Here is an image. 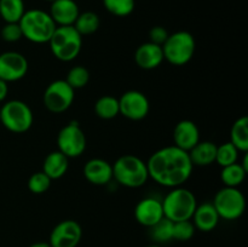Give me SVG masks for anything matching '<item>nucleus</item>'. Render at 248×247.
<instances>
[{"mask_svg":"<svg viewBox=\"0 0 248 247\" xmlns=\"http://www.w3.org/2000/svg\"><path fill=\"white\" fill-rule=\"evenodd\" d=\"M149 178L166 188L182 186L193 173L189 154L176 145H169L153 153L148 159Z\"/></svg>","mask_w":248,"mask_h":247,"instance_id":"obj_1","label":"nucleus"},{"mask_svg":"<svg viewBox=\"0 0 248 247\" xmlns=\"http://www.w3.org/2000/svg\"><path fill=\"white\" fill-rule=\"evenodd\" d=\"M84 177L93 185H107L113 181V166L104 159L94 157L85 164Z\"/></svg>","mask_w":248,"mask_h":247,"instance_id":"obj_16","label":"nucleus"},{"mask_svg":"<svg viewBox=\"0 0 248 247\" xmlns=\"http://www.w3.org/2000/svg\"><path fill=\"white\" fill-rule=\"evenodd\" d=\"M75 98V90L65 80H55L47 85L44 92V104L51 113L60 114L72 107Z\"/></svg>","mask_w":248,"mask_h":247,"instance_id":"obj_9","label":"nucleus"},{"mask_svg":"<svg viewBox=\"0 0 248 247\" xmlns=\"http://www.w3.org/2000/svg\"><path fill=\"white\" fill-rule=\"evenodd\" d=\"M46 1H50V2H53V1H55V0H46Z\"/></svg>","mask_w":248,"mask_h":247,"instance_id":"obj_38","label":"nucleus"},{"mask_svg":"<svg viewBox=\"0 0 248 247\" xmlns=\"http://www.w3.org/2000/svg\"><path fill=\"white\" fill-rule=\"evenodd\" d=\"M136 64L145 70H152L159 67L164 62V53L161 46L153 43H144L136 50L135 53Z\"/></svg>","mask_w":248,"mask_h":247,"instance_id":"obj_18","label":"nucleus"},{"mask_svg":"<svg viewBox=\"0 0 248 247\" xmlns=\"http://www.w3.org/2000/svg\"><path fill=\"white\" fill-rule=\"evenodd\" d=\"M195 227L190 220H181L173 223V240L177 241H188L195 235Z\"/></svg>","mask_w":248,"mask_h":247,"instance_id":"obj_32","label":"nucleus"},{"mask_svg":"<svg viewBox=\"0 0 248 247\" xmlns=\"http://www.w3.org/2000/svg\"><path fill=\"white\" fill-rule=\"evenodd\" d=\"M191 219L195 229L203 232H210L216 229L220 218L212 202H203L198 205Z\"/></svg>","mask_w":248,"mask_h":247,"instance_id":"obj_19","label":"nucleus"},{"mask_svg":"<svg viewBox=\"0 0 248 247\" xmlns=\"http://www.w3.org/2000/svg\"><path fill=\"white\" fill-rule=\"evenodd\" d=\"M86 136L80 125L75 121H72L64 127L61 128L57 136L58 150L65 156L78 157L82 155L86 149Z\"/></svg>","mask_w":248,"mask_h":247,"instance_id":"obj_10","label":"nucleus"},{"mask_svg":"<svg viewBox=\"0 0 248 247\" xmlns=\"http://www.w3.org/2000/svg\"><path fill=\"white\" fill-rule=\"evenodd\" d=\"M103 5L109 14L116 17H126L135 10V0H103Z\"/></svg>","mask_w":248,"mask_h":247,"instance_id":"obj_29","label":"nucleus"},{"mask_svg":"<svg viewBox=\"0 0 248 247\" xmlns=\"http://www.w3.org/2000/svg\"><path fill=\"white\" fill-rule=\"evenodd\" d=\"M18 23L24 38L35 44L48 43L57 27L48 12L39 9L27 10Z\"/></svg>","mask_w":248,"mask_h":247,"instance_id":"obj_3","label":"nucleus"},{"mask_svg":"<svg viewBox=\"0 0 248 247\" xmlns=\"http://www.w3.org/2000/svg\"><path fill=\"white\" fill-rule=\"evenodd\" d=\"M212 205L215 206L219 218L235 220L239 219L246 210V198L240 189L224 186L217 191Z\"/></svg>","mask_w":248,"mask_h":247,"instance_id":"obj_8","label":"nucleus"},{"mask_svg":"<svg viewBox=\"0 0 248 247\" xmlns=\"http://www.w3.org/2000/svg\"><path fill=\"white\" fill-rule=\"evenodd\" d=\"M111 166L113 179L126 188H140L149 179L147 162L136 155H123Z\"/></svg>","mask_w":248,"mask_h":247,"instance_id":"obj_2","label":"nucleus"},{"mask_svg":"<svg viewBox=\"0 0 248 247\" xmlns=\"http://www.w3.org/2000/svg\"><path fill=\"white\" fill-rule=\"evenodd\" d=\"M50 16L56 26H73L80 14L79 6L74 0H55L51 2Z\"/></svg>","mask_w":248,"mask_h":247,"instance_id":"obj_17","label":"nucleus"},{"mask_svg":"<svg viewBox=\"0 0 248 247\" xmlns=\"http://www.w3.org/2000/svg\"><path fill=\"white\" fill-rule=\"evenodd\" d=\"M69 167L68 157L60 150L51 152L45 157L43 164V172L51 179H58L64 176Z\"/></svg>","mask_w":248,"mask_h":247,"instance_id":"obj_21","label":"nucleus"},{"mask_svg":"<svg viewBox=\"0 0 248 247\" xmlns=\"http://www.w3.org/2000/svg\"><path fill=\"white\" fill-rule=\"evenodd\" d=\"M94 113L103 120H110L120 114L119 99L113 96H102L94 104Z\"/></svg>","mask_w":248,"mask_h":247,"instance_id":"obj_26","label":"nucleus"},{"mask_svg":"<svg viewBox=\"0 0 248 247\" xmlns=\"http://www.w3.org/2000/svg\"><path fill=\"white\" fill-rule=\"evenodd\" d=\"M195 45V39L189 31H176L169 35L167 40L161 46L164 60L177 67L186 64L193 58Z\"/></svg>","mask_w":248,"mask_h":247,"instance_id":"obj_6","label":"nucleus"},{"mask_svg":"<svg viewBox=\"0 0 248 247\" xmlns=\"http://www.w3.org/2000/svg\"><path fill=\"white\" fill-rule=\"evenodd\" d=\"M65 81L68 82V85L72 89H82L90 81L89 70L85 67H82V65H77V67L70 68V70L67 74V77H65Z\"/></svg>","mask_w":248,"mask_h":247,"instance_id":"obj_30","label":"nucleus"},{"mask_svg":"<svg viewBox=\"0 0 248 247\" xmlns=\"http://www.w3.org/2000/svg\"><path fill=\"white\" fill-rule=\"evenodd\" d=\"M239 149L232 142L223 143L217 145V154H216V162L219 166L225 167L237 162L239 159Z\"/></svg>","mask_w":248,"mask_h":247,"instance_id":"obj_28","label":"nucleus"},{"mask_svg":"<svg viewBox=\"0 0 248 247\" xmlns=\"http://www.w3.org/2000/svg\"><path fill=\"white\" fill-rule=\"evenodd\" d=\"M1 39L6 43H16L23 38V33L19 27V23H5L0 31Z\"/></svg>","mask_w":248,"mask_h":247,"instance_id":"obj_33","label":"nucleus"},{"mask_svg":"<svg viewBox=\"0 0 248 247\" xmlns=\"http://www.w3.org/2000/svg\"><path fill=\"white\" fill-rule=\"evenodd\" d=\"M135 218L140 225L150 228L164 218L161 200L149 196L144 198L136 205Z\"/></svg>","mask_w":248,"mask_h":247,"instance_id":"obj_14","label":"nucleus"},{"mask_svg":"<svg viewBox=\"0 0 248 247\" xmlns=\"http://www.w3.org/2000/svg\"><path fill=\"white\" fill-rule=\"evenodd\" d=\"M149 229L150 237L154 240L155 244H165L173 240V222L167 218L164 217Z\"/></svg>","mask_w":248,"mask_h":247,"instance_id":"obj_27","label":"nucleus"},{"mask_svg":"<svg viewBox=\"0 0 248 247\" xmlns=\"http://www.w3.org/2000/svg\"><path fill=\"white\" fill-rule=\"evenodd\" d=\"M164 217L172 222L190 220L198 207V201L193 191L177 186L167 194L161 201Z\"/></svg>","mask_w":248,"mask_h":247,"instance_id":"obj_4","label":"nucleus"},{"mask_svg":"<svg viewBox=\"0 0 248 247\" xmlns=\"http://www.w3.org/2000/svg\"><path fill=\"white\" fill-rule=\"evenodd\" d=\"M51 181L52 179L48 176H46L43 171L35 172L28 179L29 191L33 194H36V195L46 193L48 190V188H50Z\"/></svg>","mask_w":248,"mask_h":247,"instance_id":"obj_31","label":"nucleus"},{"mask_svg":"<svg viewBox=\"0 0 248 247\" xmlns=\"http://www.w3.org/2000/svg\"><path fill=\"white\" fill-rule=\"evenodd\" d=\"M81 237V225L77 220L65 219L53 228L48 244L51 247H77Z\"/></svg>","mask_w":248,"mask_h":247,"instance_id":"obj_13","label":"nucleus"},{"mask_svg":"<svg viewBox=\"0 0 248 247\" xmlns=\"http://www.w3.org/2000/svg\"><path fill=\"white\" fill-rule=\"evenodd\" d=\"M7 93H9V86H7V82L0 79V102L5 101V98L7 97Z\"/></svg>","mask_w":248,"mask_h":247,"instance_id":"obj_35","label":"nucleus"},{"mask_svg":"<svg viewBox=\"0 0 248 247\" xmlns=\"http://www.w3.org/2000/svg\"><path fill=\"white\" fill-rule=\"evenodd\" d=\"M147 247H161V246L157 244H153V245H149V246H147Z\"/></svg>","mask_w":248,"mask_h":247,"instance_id":"obj_37","label":"nucleus"},{"mask_svg":"<svg viewBox=\"0 0 248 247\" xmlns=\"http://www.w3.org/2000/svg\"><path fill=\"white\" fill-rule=\"evenodd\" d=\"M119 109L121 115L128 120L140 121L149 114L150 103L143 92L130 90L119 98Z\"/></svg>","mask_w":248,"mask_h":247,"instance_id":"obj_11","label":"nucleus"},{"mask_svg":"<svg viewBox=\"0 0 248 247\" xmlns=\"http://www.w3.org/2000/svg\"><path fill=\"white\" fill-rule=\"evenodd\" d=\"M28 61L22 53L6 51L0 53V79L9 82L23 79L28 73Z\"/></svg>","mask_w":248,"mask_h":247,"instance_id":"obj_12","label":"nucleus"},{"mask_svg":"<svg viewBox=\"0 0 248 247\" xmlns=\"http://www.w3.org/2000/svg\"><path fill=\"white\" fill-rule=\"evenodd\" d=\"M24 12L23 0H0V17L6 23H18Z\"/></svg>","mask_w":248,"mask_h":247,"instance_id":"obj_23","label":"nucleus"},{"mask_svg":"<svg viewBox=\"0 0 248 247\" xmlns=\"http://www.w3.org/2000/svg\"><path fill=\"white\" fill-rule=\"evenodd\" d=\"M29 247H51L48 242H35V244L31 245Z\"/></svg>","mask_w":248,"mask_h":247,"instance_id":"obj_36","label":"nucleus"},{"mask_svg":"<svg viewBox=\"0 0 248 247\" xmlns=\"http://www.w3.org/2000/svg\"><path fill=\"white\" fill-rule=\"evenodd\" d=\"M99 24H101V21H99V17L96 12L85 11L80 12L73 27L77 29L80 35L84 36L96 33L99 28Z\"/></svg>","mask_w":248,"mask_h":247,"instance_id":"obj_24","label":"nucleus"},{"mask_svg":"<svg viewBox=\"0 0 248 247\" xmlns=\"http://www.w3.org/2000/svg\"><path fill=\"white\" fill-rule=\"evenodd\" d=\"M173 142L177 148L189 153L200 142V130L191 120H181L173 130Z\"/></svg>","mask_w":248,"mask_h":247,"instance_id":"obj_15","label":"nucleus"},{"mask_svg":"<svg viewBox=\"0 0 248 247\" xmlns=\"http://www.w3.org/2000/svg\"><path fill=\"white\" fill-rule=\"evenodd\" d=\"M246 174L247 171L242 167V165L239 164V162H235V164L229 165V166L222 167L220 179H222L224 186L237 188V186L244 183Z\"/></svg>","mask_w":248,"mask_h":247,"instance_id":"obj_25","label":"nucleus"},{"mask_svg":"<svg viewBox=\"0 0 248 247\" xmlns=\"http://www.w3.org/2000/svg\"><path fill=\"white\" fill-rule=\"evenodd\" d=\"M0 121L10 132L24 133L33 125L34 115L26 102L12 99L0 108Z\"/></svg>","mask_w":248,"mask_h":247,"instance_id":"obj_7","label":"nucleus"},{"mask_svg":"<svg viewBox=\"0 0 248 247\" xmlns=\"http://www.w3.org/2000/svg\"><path fill=\"white\" fill-rule=\"evenodd\" d=\"M188 154L193 166H208L216 162L217 144L210 140H200Z\"/></svg>","mask_w":248,"mask_h":247,"instance_id":"obj_20","label":"nucleus"},{"mask_svg":"<svg viewBox=\"0 0 248 247\" xmlns=\"http://www.w3.org/2000/svg\"><path fill=\"white\" fill-rule=\"evenodd\" d=\"M51 52L62 62H70L79 56L82 47V36L73 26L56 27L48 40Z\"/></svg>","mask_w":248,"mask_h":247,"instance_id":"obj_5","label":"nucleus"},{"mask_svg":"<svg viewBox=\"0 0 248 247\" xmlns=\"http://www.w3.org/2000/svg\"><path fill=\"white\" fill-rule=\"evenodd\" d=\"M230 142L239 149V152H248V118L241 116L232 126Z\"/></svg>","mask_w":248,"mask_h":247,"instance_id":"obj_22","label":"nucleus"},{"mask_svg":"<svg viewBox=\"0 0 248 247\" xmlns=\"http://www.w3.org/2000/svg\"><path fill=\"white\" fill-rule=\"evenodd\" d=\"M169 31H167V29L165 27L155 26L149 31V43L162 46L165 44V41L167 40V38H169Z\"/></svg>","mask_w":248,"mask_h":247,"instance_id":"obj_34","label":"nucleus"}]
</instances>
